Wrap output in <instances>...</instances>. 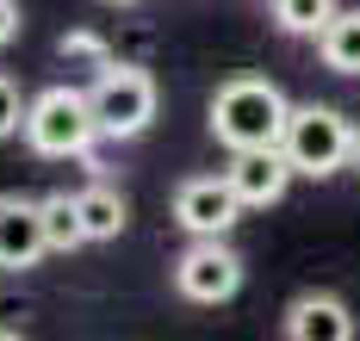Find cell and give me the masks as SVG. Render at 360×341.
<instances>
[{"label":"cell","mask_w":360,"mask_h":341,"mask_svg":"<svg viewBox=\"0 0 360 341\" xmlns=\"http://www.w3.org/2000/svg\"><path fill=\"white\" fill-rule=\"evenodd\" d=\"M286 341H354V310L335 292H298L280 316Z\"/></svg>","instance_id":"obj_9"},{"label":"cell","mask_w":360,"mask_h":341,"mask_svg":"<svg viewBox=\"0 0 360 341\" xmlns=\"http://www.w3.org/2000/svg\"><path fill=\"white\" fill-rule=\"evenodd\" d=\"M317 56H323V69L335 75H360V6H335L329 13V25L317 32Z\"/></svg>","instance_id":"obj_10"},{"label":"cell","mask_w":360,"mask_h":341,"mask_svg":"<svg viewBox=\"0 0 360 341\" xmlns=\"http://www.w3.org/2000/svg\"><path fill=\"white\" fill-rule=\"evenodd\" d=\"M280 149H286L292 174H311V180H329L354 161V124L335 112V106H292L286 131H280Z\"/></svg>","instance_id":"obj_2"},{"label":"cell","mask_w":360,"mask_h":341,"mask_svg":"<svg viewBox=\"0 0 360 341\" xmlns=\"http://www.w3.org/2000/svg\"><path fill=\"white\" fill-rule=\"evenodd\" d=\"M224 180L236 187L243 211H267V205H280V199H286L292 161H286V149H230Z\"/></svg>","instance_id":"obj_7"},{"label":"cell","mask_w":360,"mask_h":341,"mask_svg":"<svg viewBox=\"0 0 360 341\" xmlns=\"http://www.w3.org/2000/svg\"><path fill=\"white\" fill-rule=\"evenodd\" d=\"M75 211H81L87 242H112V236H124V218H131V211H124V199H118L112 187H100V180L75 192Z\"/></svg>","instance_id":"obj_11"},{"label":"cell","mask_w":360,"mask_h":341,"mask_svg":"<svg viewBox=\"0 0 360 341\" xmlns=\"http://www.w3.org/2000/svg\"><path fill=\"white\" fill-rule=\"evenodd\" d=\"M354 168H360V131H354Z\"/></svg>","instance_id":"obj_17"},{"label":"cell","mask_w":360,"mask_h":341,"mask_svg":"<svg viewBox=\"0 0 360 341\" xmlns=\"http://www.w3.org/2000/svg\"><path fill=\"white\" fill-rule=\"evenodd\" d=\"M106 6H131V0H106Z\"/></svg>","instance_id":"obj_18"},{"label":"cell","mask_w":360,"mask_h":341,"mask_svg":"<svg viewBox=\"0 0 360 341\" xmlns=\"http://www.w3.org/2000/svg\"><path fill=\"white\" fill-rule=\"evenodd\" d=\"M19 25H25V19H19V0H0V50L19 38Z\"/></svg>","instance_id":"obj_16"},{"label":"cell","mask_w":360,"mask_h":341,"mask_svg":"<svg viewBox=\"0 0 360 341\" xmlns=\"http://www.w3.org/2000/svg\"><path fill=\"white\" fill-rule=\"evenodd\" d=\"M50 255L44 242V211L37 199H19V192H0V273H25Z\"/></svg>","instance_id":"obj_8"},{"label":"cell","mask_w":360,"mask_h":341,"mask_svg":"<svg viewBox=\"0 0 360 341\" xmlns=\"http://www.w3.org/2000/svg\"><path fill=\"white\" fill-rule=\"evenodd\" d=\"M19 124H25V93H19L13 75H0V143H6Z\"/></svg>","instance_id":"obj_14"},{"label":"cell","mask_w":360,"mask_h":341,"mask_svg":"<svg viewBox=\"0 0 360 341\" xmlns=\"http://www.w3.org/2000/svg\"><path fill=\"white\" fill-rule=\"evenodd\" d=\"M174 292L186 304H224L243 292V255L224 236H193V248H180L174 261Z\"/></svg>","instance_id":"obj_5"},{"label":"cell","mask_w":360,"mask_h":341,"mask_svg":"<svg viewBox=\"0 0 360 341\" xmlns=\"http://www.w3.org/2000/svg\"><path fill=\"white\" fill-rule=\"evenodd\" d=\"M87 100H94L100 137H143L155 124V75L137 62H100Z\"/></svg>","instance_id":"obj_4"},{"label":"cell","mask_w":360,"mask_h":341,"mask_svg":"<svg viewBox=\"0 0 360 341\" xmlns=\"http://www.w3.org/2000/svg\"><path fill=\"white\" fill-rule=\"evenodd\" d=\"M37 211H44V242L50 248H81L87 242V229H81V211H75V192H50V199H37Z\"/></svg>","instance_id":"obj_12"},{"label":"cell","mask_w":360,"mask_h":341,"mask_svg":"<svg viewBox=\"0 0 360 341\" xmlns=\"http://www.w3.org/2000/svg\"><path fill=\"white\" fill-rule=\"evenodd\" d=\"M243 218V199L224 174H193L174 187V224L186 236H230Z\"/></svg>","instance_id":"obj_6"},{"label":"cell","mask_w":360,"mask_h":341,"mask_svg":"<svg viewBox=\"0 0 360 341\" xmlns=\"http://www.w3.org/2000/svg\"><path fill=\"white\" fill-rule=\"evenodd\" d=\"M286 112V93L267 75H236L212 93V137L224 149H280Z\"/></svg>","instance_id":"obj_1"},{"label":"cell","mask_w":360,"mask_h":341,"mask_svg":"<svg viewBox=\"0 0 360 341\" xmlns=\"http://www.w3.org/2000/svg\"><path fill=\"white\" fill-rule=\"evenodd\" d=\"M63 56H94V62H106V50H100V38H87V32H75V38H63Z\"/></svg>","instance_id":"obj_15"},{"label":"cell","mask_w":360,"mask_h":341,"mask_svg":"<svg viewBox=\"0 0 360 341\" xmlns=\"http://www.w3.org/2000/svg\"><path fill=\"white\" fill-rule=\"evenodd\" d=\"M267 13L286 38H317L329 25V13H335V0H267Z\"/></svg>","instance_id":"obj_13"},{"label":"cell","mask_w":360,"mask_h":341,"mask_svg":"<svg viewBox=\"0 0 360 341\" xmlns=\"http://www.w3.org/2000/svg\"><path fill=\"white\" fill-rule=\"evenodd\" d=\"M25 143L50 161H69V155H87L100 124H94V100L81 87H44L37 100H25Z\"/></svg>","instance_id":"obj_3"}]
</instances>
